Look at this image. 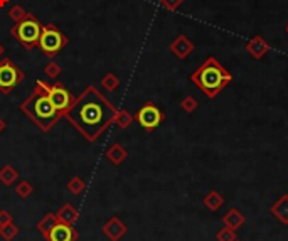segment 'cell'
<instances>
[{
  "mask_svg": "<svg viewBox=\"0 0 288 241\" xmlns=\"http://www.w3.org/2000/svg\"><path fill=\"white\" fill-rule=\"evenodd\" d=\"M116 108L95 86H86L67 110L69 122L88 138L96 140L113 123Z\"/></svg>",
  "mask_w": 288,
  "mask_h": 241,
  "instance_id": "obj_1",
  "label": "cell"
},
{
  "mask_svg": "<svg viewBox=\"0 0 288 241\" xmlns=\"http://www.w3.org/2000/svg\"><path fill=\"white\" fill-rule=\"evenodd\" d=\"M191 81L209 100H214L232 81V75L214 56H209L191 75Z\"/></svg>",
  "mask_w": 288,
  "mask_h": 241,
  "instance_id": "obj_2",
  "label": "cell"
},
{
  "mask_svg": "<svg viewBox=\"0 0 288 241\" xmlns=\"http://www.w3.org/2000/svg\"><path fill=\"white\" fill-rule=\"evenodd\" d=\"M21 110L22 113H26L42 132H49L59 122V118L63 117L56 108H54L47 91L39 81H35V88L32 95L21 105Z\"/></svg>",
  "mask_w": 288,
  "mask_h": 241,
  "instance_id": "obj_3",
  "label": "cell"
},
{
  "mask_svg": "<svg viewBox=\"0 0 288 241\" xmlns=\"http://www.w3.org/2000/svg\"><path fill=\"white\" fill-rule=\"evenodd\" d=\"M42 29H44V24H41L34 14H29L27 12L24 19L14 24V27L10 29V35H14L22 47L30 51L34 47H38Z\"/></svg>",
  "mask_w": 288,
  "mask_h": 241,
  "instance_id": "obj_4",
  "label": "cell"
},
{
  "mask_svg": "<svg viewBox=\"0 0 288 241\" xmlns=\"http://www.w3.org/2000/svg\"><path fill=\"white\" fill-rule=\"evenodd\" d=\"M67 42H69V39L59 31V27H56L54 24H47L41 32L38 47L42 51L44 56L52 59L56 54H59L64 49V47L67 46Z\"/></svg>",
  "mask_w": 288,
  "mask_h": 241,
  "instance_id": "obj_5",
  "label": "cell"
},
{
  "mask_svg": "<svg viewBox=\"0 0 288 241\" xmlns=\"http://www.w3.org/2000/svg\"><path fill=\"white\" fill-rule=\"evenodd\" d=\"M38 81L44 86V89L49 95V98H51V101H52L54 108H56L61 115H66L67 110L73 106V103H75V100H76L75 96H73V93L64 86V84H61L58 81H54L51 84H47L42 80H38Z\"/></svg>",
  "mask_w": 288,
  "mask_h": 241,
  "instance_id": "obj_6",
  "label": "cell"
},
{
  "mask_svg": "<svg viewBox=\"0 0 288 241\" xmlns=\"http://www.w3.org/2000/svg\"><path fill=\"white\" fill-rule=\"evenodd\" d=\"M24 81V73L9 58H4L0 61V91L10 93L12 89Z\"/></svg>",
  "mask_w": 288,
  "mask_h": 241,
  "instance_id": "obj_7",
  "label": "cell"
},
{
  "mask_svg": "<svg viewBox=\"0 0 288 241\" xmlns=\"http://www.w3.org/2000/svg\"><path fill=\"white\" fill-rule=\"evenodd\" d=\"M164 113L157 105H154L152 101H147V103L138 108V112L135 113V120L138 122V125L142 126L147 132H154L158 125L164 122Z\"/></svg>",
  "mask_w": 288,
  "mask_h": 241,
  "instance_id": "obj_8",
  "label": "cell"
},
{
  "mask_svg": "<svg viewBox=\"0 0 288 241\" xmlns=\"http://www.w3.org/2000/svg\"><path fill=\"white\" fill-rule=\"evenodd\" d=\"M169 49L177 59H187L194 52V42L189 39L186 34H181L170 42Z\"/></svg>",
  "mask_w": 288,
  "mask_h": 241,
  "instance_id": "obj_9",
  "label": "cell"
},
{
  "mask_svg": "<svg viewBox=\"0 0 288 241\" xmlns=\"http://www.w3.org/2000/svg\"><path fill=\"white\" fill-rule=\"evenodd\" d=\"M244 49L253 59H263L272 49V46L268 44L266 39H263L261 35H255L253 39H249L244 46Z\"/></svg>",
  "mask_w": 288,
  "mask_h": 241,
  "instance_id": "obj_10",
  "label": "cell"
},
{
  "mask_svg": "<svg viewBox=\"0 0 288 241\" xmlns=\"http://www.w3.org/2000/svg\"><path fill=\"white\" fill-rule=\"evenodd\" d=\"M49 241H75L78 238V233L69 228V225H64V223H56L52 226V230L47 233L46 236Z\"/></svg>",
  "mask_w": 288,
  "mask_h": 241,
  "instance_id": "obj_11",
  "label": "cell"
},
{
  "mask_svg": "<svg viewBox=\"0 0 288 241\" xmlns=\"http://www.w3.org/2000/svg\"><path fill=\"white\" fill-rule=\"evenodd\" d=\"M269 213L275 216L281 225H288V194L280 196L272 206H269Z\"/></svg>",
  "mask_w": 288,
  "mask_h": 241,
  "instance_id": "obj_12",
  "label": "cell"
},
{
  "mask_svg": "<svg viewBox=\"0 0 288 241\" xmlns=\"http://www.w3.org/2000/svg\"><path fill=\"white\" fill-rule=\"evenodd\" d=\"M244 221H246V216H244L238 208H231L228 213L223 216V225L226 228H229V230H235V231L240 230V228L244 225Z\"/></svg>",
  "mask_w": 288,
  "mask_h": 241,
  "instance_id": "obj_13",
  "label": "cell"
},
{
  "mask_svg": "<svg viewBox=\"0 0 288 241\" xmlns=\"http://www.w3.org/2000/svg\"><path fill=\"white\" fill-rule=\"evenodd\" d=\"M106 157L113 165H120V164H123L125 159L128 157V152H127V149L123 145H120V143H113V145L106 150Z\"/></svg>",
  "mask_w": 288,
  "mask_h": 241,
  "instance_id": "obj_14",
  "label": "cell"
},
{
  "mask_svg": "<svg viewBox=\"0 0 288 241\" xmlns=\"http://www.w3.org/2000/svg\"><path fill=\"white\" fill-rule=\"evenodd\" d=\"M204 206L209 209V211H212V213H216V211L219 209L224 204V197L219 194V192L216 191V189H212L209 194H206L204 196Z\"/></svg>",
  "mask_w": 288,
  "mask_h": 241,
  "instance_id": "obj_15",
  "label": "cell"
},
{
  "mask_svg": "<svg viewBox=\"0 0 288 241\" xmlns=\"http://www.w3.org/2000/svg\"><path fill=\"white\" fill-rule=\"evenodd\" d=\"M105 233L108 234V236H112L113 241L118 239L121 234L127 233V226L123 225V223H120L118 218H113L112 221L108 223V225L105 226Z\"/></svg>",
  "mask_w": 288,
  "mask_h": 241,
  "instance_id": "obj_16",
  "label": "cell"
},
{
  "mask_svg": "<svg viewBox=\"0 0 288 241\" xmlns=\"http://www.w3.org/2000/svg\"><path fill=\"white\" fill-rule=\"evenodd\" d=\"M76 216L78 213L75 211V208H73L71 204H66V206L61 208V211L58 213V219L61 223H64V225H71V223L76 221Z\"/></svg>",
  "mask_w": 288,
  "mask_h": 241,
  "instance_id": "obj_17",
  "label": "cell"
},
{
  "mask_svg": "<svg viewBox=\"0 0 288 241\" xmlns=\"http://www.w3.org/2000/svg\"><path fill=\"white\" fill-rule=\"evenodd\" d=\"M101 86L105 88L108 93H113L120 86V78L115 73H108V75H105L101 78Z\"/></svg>",
  "mask_w": 288,
  "mask_h": 241,
  "instance_id": "obj_18",
  "label": "cell"
},
{
  "mask_svg": "<svg viewBox=\"0 0 288 241\" xmlns=\"http://www.w3.org/2000/svg\"><path fill=\"white\" fill-rule=\"evenodd\" d=\"M133 115L132 113H128L127 110H116V115L113 122L120 126V128H128L132 123H133Z\"/></svg>",
  "mask_w": 288,
  "mask_h": 241,
  "instance_id": "obj_19",
  "label": "cell"
},
{
  "mask_svg": "<svg viewBox=\"0 0 288 241\" xmlns=\"http://www.w3.org/2000/svg\"><path fill=\"white\" fill-rule=\"evenodd\" d=\"M17 177H19V172L12 165H4L0 169V180H2L5 186H10Z\"/></svg>",
  "mask_w": 288,
  "mask_h": 241,
  "instance_id": "obj_20",
  "label": "cell"
},
{
  "mask_svg": "<svg viewBox=\"0 0 288 241\" xmlns=\"http://www.w3.org/2000/svg\"><path fill=\"white\" fill-rule=\"evenodd\" d=\"M61 73H63V68H61V64H58L56 61H51L44 66V75L49 78V80L56 81L61 76Z\"/></svg>",
  "mask_w": 288,
  "mask_h": 241,
  "instance_id": "obj_21",
  "label": "cell"
},
{
  "mask_svg": "<svg viewBox=\"0 0 288 241\" xmlns=\"http://www.w3.org/2000/svg\"><path fill=\"white\" fill-rule=\"evenodd\" d=\"M56 218H54V214H47L44 219H42L39 225H38V228H39V231L44 234V236H47V233L52 230V226L56 225Z\"/></svg>",
  "mask_w": 288,
  "mask_h": 241,
  "instance_id": "obj_22",
  "label": "cell"
},
{
  "mask_svg": "<svg viewBox=\"0 0 288 241\" xmlns=\"http://www.w3.org/2000/svg\"><path fill=\"white\" fill-rule=\"evenodd\" d=\"M197 106H199L197 100H195L194 96H191V95L181 100V108H182V112H186V113H192Z\"/></svg>",
  "mask_w": 288,
  "mask_h": 241,
  "instance_id": "obj_23",
  "label": "cell"
},
{
  "mask_svg": "<svg viewBox=\"0 0 288 241\" xmlns=\"http://www.w3.org/2000/svg\"><path fill=\"white\" fill-rule=\"evenodd\" d=\"M26 14H27V10H24V7L22 5H12V7L9 9V17L14 22H19L21 19H24V17H26Z\"/></svg>",
  "mask_w": 288,
  "mask_h": 241,
  "instance_id": "obj_24",
  "label": "cell"
},
{
  "mask_svg": "<svg viewBox=\"0 0 288 241\" xmlns=\"http://www.w3.org/2000/svg\"><path fill=\"white\" fill-rule=\"evenodd\" d=\"M67 189H69L73 194H81L83 189H84V182H83V179L81 177H78L75 176L73 177L69 182H67Z\"/></svg>",
  "mask_w": 288,
  "mask_h": 241,
  "instance_id": "obj_25",
  "label": "cell"
},
{
  "mask_svg": "<svg viewBox=\"0 0 288 241\" xmlns=\"http://www.w3.org/2000/svg\"><path fill=\"white\" fill-rule=\"evenodd\" d=\"M216 239H218V241H236L238 236H236V231H235V230H229V228L224 226L223 230L218 231Z\"/></svg>",
  "mask_w": 288,
  "mask_h": 241,
  "instance_id": "obj_26",
  "label": "cell"
},
{
  "mask_svg": "<svg viewBox=\"0 0 288 241\" xmlns=\"http://www.w3.org/2000/svg\"><path fill=\"white\" fill-rule=\"evenodd\" d=\"M15 192L21 197H27L32 194V186H30V182H27V180H22V182L15 188Z\"/></svg>",
  "mask_w": 288,
  "mask_h": 241,
  "instance_id": "obj_27",
  "label": "cell"
},
{
  "mask_svg": "<svg viewBox=\"0 0 288 241\" xmlns=\"http://www.w3.org/2000/svg\"><path fill=\"white\" fill-rule=\"evenodd\" d=\"M184 4V0H160V5L170 12H175Z\"/></svg>",
  "mask_w": 288,
  "mask_h": 241,
  "instance_id": "obj_28",
  "label": "cell"
},
{
  "mask_svg": "<svg viewBox=\"0 0 288 241\" xmlns=\"http://www.w3.org/2000/svg\"><path fill=\"white\" fill-rule=\"evenodd\" d=\"M17 233H19V230H17L15 226H7V228H2V230H0V234L5 236L7 239H10L12 236H15Z\"/></svg>",
  "mask_w": 288,
  "mask_h": 241,
  "instance_id": "obj_29",
  "label": "cell"
},
{
  "mask_svg": "<svg viewBox=\"0 0 288 241\" xmlns=\"http://www.w3.org/2000/svg\"><path fill=\"white\" fill-rule=\"evenodd\" d=\"M5 221H10V216L5 211H0V225H4Z\"/></svg>",
  "mask_w": 288,
  "mask_h": 241,
  "instance_id": "obj_30",
  "label": "cell"
},
{
  "mask_svg": "<svg viewBox=\"0 0 288 241\" xmlns=\"http://www.w3.org/2000/svg\"><path fill=\"white\" fill-rule=\"evenodd\" d=\"M7 128V123H5V120L4 118H0V134H2V132Z\"/></svg>",
  "mask_w": 288,
  "mask_h": 241,
  "instance_id": "obj_31",
  "label": "cell"
},
{
  "mask_svg": "<svg viewBox=\"0 0 288 241\" xmlns=\"http://www.w3.org/2000/svg\"><path fill=\"white\" fill-rule=\"evenodd\" d=\"M9 2H10V0H0V9H4Z\"/></svg>",
  "mask_w": 288,
  "mask_h": 241,
  "instance_id": "obj_32",
  "label": "cell"
},
{
  "mask_svg": "<svg viewBox=\"0 0 288 241\" xmlns=\"http://www.w3.org/2000/svg\"><path fill=\"white\" fill-rule=\"evenodd\" d=\"M5 52V47L2 46V44H0V58H2V54Z\"/></svg>",
  "mask_w": 288,
  "mask_h": 241,
  "instance_id": "obj_33",
  "label": "cell"
},
{
  "mask_svg": "<svg viewBox=\"0 0 288 241\" xmlns=\"http://www.w3.org/2000/svg\"><path fill=\"white\" fill-rule=\"evenodd\" d=\"M286 34H288V24H286Z\"/></svg>",
  "mask_w": 288,
  "mask_h": 241,
  "instance_id": "obj_34",
  "label": "cell"
},
{
  "mask_svg": "<svg viewBox=\"0 0 288 241\" xmlns=\"http://www.w3.org/2000/svg\"><path fill=\"white\" fill-rule=\"evenodd\" d=\"M236 241H241V239H236Z\"/></svg>",
  "mask_w": 288,
  "mask_h": 241,
  "instance_id": "obj_35",
  "label": "cell"
}]
</instances>
